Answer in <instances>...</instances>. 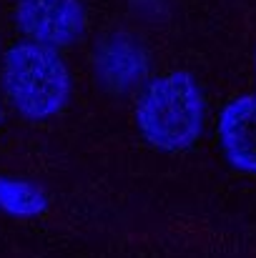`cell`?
<instances>
[{
    "instance_id": "cell-1",
    "label": "cell",
    "mask_w": 256,
    "mask_h": 258,
    "mask_svg": "<svg viewBox=\"0 0 256 258\" xmlns=\"http://www.w3.org/2000/svg\"><path fill=\"white\" fill-rule=\"evenodd\" d=\"M136 128L141 138L161 153L193 148L206 123V95L186 71H171L151 78L136 100Z\"/></svg>"
},
{
    "instance_id": "cell-2",
    "label": "cell",
    "mask_w": 256,
    "mask_h": 258,
    "mask_svg": "<svg viewBox=\"0 0 256 258\" xmlns=\"http://www.w3.org/2000/svg\"><path fill=\"white\" fill-rule=\"evenodd\" d=\"M0 81L10 105L30 120H48L71 100V73L61 53L30 40L3 53Z\"/></svg>"
},
{
    "instance_id": "cell-3",
    "label": "cell",
    "mask_w": 256,
    "mask_h": 258,
    "mask_svg": "<svg viewBox=\"0 0 256 258\" xmlns=\"http://www.w3.org/2000/svg\"><path fill=\"white\" fill-rule=\"evenodd\" d=\"M15 25L25 40L45 48H68L85 33L81 0H18Z\"/></svg>"
},
{
    "instance_id": "cell-4",
    "label": "cell",
    "mask_w": 256,
    "mask_h": 258,
    "mask_svg": "<svg viewBox=\"0 0 256 258\" xmlns=\"http://www.w3.org/2000/svg\"><path fill=\"white\" fill-rule=\"evenodd\" d=\"M93 71L98 86L113 95H126L148 83L151 55L131 33H108L93 50Z\"/></svg>"
},
{
    "instance_id": "cell-5",
    "label": "cell",
    "mask_w": 256,
    "mask_h": 258,
    "mask_svg": "<svg viewBox=\"0 0 256 258\" xmlns=\"http://www.w3.org/2000/svg\"><path fill=\"white\" fill-rule=\"evenodd\" d=\"M216 138L231 168L256 175V93L239 95L224 105Z\"/></svg>"
},
{
    "instance_id": "cell-6",
    "label": "cell",
    "mask_w": 256,
    "mask_h": 258,
    "mask_svg": "<svg viewBox=\"0 0 256 258\" xmlns=\"http://www.w3.org/2000/svg\"><path fill=\"white\" fill-rule=\"evenodd\" d=\"M48 208V196L40 185L25 180V178H13V175H0V211L15 218H33L40 216Z\"/></svg>"
}]
</instances>
